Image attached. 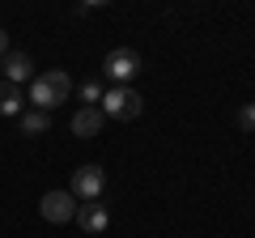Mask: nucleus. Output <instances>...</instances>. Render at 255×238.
Listing matches in <instances>:
<instances>
[{
    "instance_id": "nucleus-1",
    "label": "nucleus",
    "mask_w": 255,
    "mask_h": 238,
    "mask_svg": "<svg viewBox=\"0 0 255 238\" xmlns=\"http://www.w3.org/2000/svg\"><path fill=\"white\" fill-rule=\"evenodd\" d=\"M73 98V77L64 73V68H43V73H34V81H30V102H34V111H47L51 115L60 102Z\"/></svg>"
},
{
    "instance_id": "nucleus-2",
    "label": "nucleus",
    "mask_w": 255,
    "mask_h": 238,
    "mask_svg": "<svg viewBox=\"0 0 255 238\" xmlns=\"http://www.w3.org/2000/svg\"><path fill=\"white\" fill-rule=\"evenodd\" d=\"M98 111L107 119H124V123H132V119H140V111H145V98H140L132 85H111V90H102Z\"/></svg>"
},
{
    "instance_id": "nucleus-3",
    "label": "nucleus",
    "mask_w": 255,
    "mask_h": 238,
    "mask_svg": "<svg viewBox=\"0 0 255 238\" xmlns=\"http://www.w3.org/2000/svg\"><path fill=\"white\" fill-rule=\"evenodd\" d=\"M102 73L111 77V85H132L140 73H145V60H140V55L132 51V47H115V51L107 55Z\"/></svg>"
},
{
    "instance_id": "nucleus-4",
    "label": "nucleus",
    "mask_w": 255,
    "mask_h": 238,
    "mask_svg": "<svg viewBox=\"0 0 255 238\" xmlns=\"http://www.w3.org/2000/svg\"><path fill=\"white\" fill-rule=\"evenodd\" d=\"M38 213H43V221H51V226L77 221V196H73V192H43Z\"/></svg>"
},
{
    "instance_id": "nucleus-5",
    "label": "nucleus",
    "mask_w": 255,
    "mask_h": 238,
    "mask_svg": "<svg viewBox=\"0 0 255 238\" xmlns=\"http://www.w3.org/2000/svg\"><path fill=\"white\" fill-rule=\"evenodd\" d=\"M102 187H107V170L102 166H81V170H73V187L68 192L77 200H102Z\"/></svg>"
},
{
    "instance_id": "nucleus-6",
    "label": "nucleus",
    "mask_w": 255,
    "mask_h": 238,
    "mask_svg": "<svg viewBox=\"0 0 255 238\" xmlns=\"http://www.w3.org/2000/svg\"><path fill=\"white\" fill-rule=\"evenodd\" d=\"M77 226L85 230V234H102V230L111 226V209L102 200H85L77 204Z\"/></svg>"
},
{
    "instance_id": "nucleus-7",
    "label": "nucleus",
    "mask_w": 255,
    "mask_h": 238,
    "mask_svg": "<svg viewBox=\"0 0 255 238\" xmlns=\"http://www.w3.org/2000/svg\"><path fill=\"white\" fill-rule=\"evenodd\" d=\"M0 73H4V81H13V85L34 81V60H30L26 51H4L0 55Z\"/></svg>"
},
{
    "instance_id": "nucleus-8",
    "label": "nucleus",
    "mask_w": 255,
    "mask_h": 238,
    "mask_svg": "<svg viewBox=\"0 0 255 238\" xmlns=\"http://www.w3.org/2000/svg\"><path fill=\"white\" fill-rule=\"evenodd\" d=\"M102 123H107V115H102L98 107H77V115H73V136L94 140V136L102 132Z\"/></svg>"
},
{
    "instance_id": "nucleus-9",
    "label": "nucleus",
    "mask_w": 255,
    "mask_h": 238,
    "mask_svg": "<svg viewBox=\"0 0 255 238\" xmlns=\"http://www.w3.org/2000/svg\"><path fill=\"white\" fill-rule=\"evenodd\" d=\"M17 128H21V136H43V132L51 128V115H47V111H21Z\"/></svg>"
},
{
    "instance_id": "nucleus-10",
    "label": "nucleus",
    "mask_w": 255,
    "mask_h": 238,
    "mask_svg": "<svg viewBox=\"0 0 255 238\" xmlns=\"http://www.w3.org/2000/svg\"><path fill=\"white\" fill-rule=\"evenodd\" d=\"M21 102H26V98H21V90H17L13 81L0 77V115H4V119H9V115H21Z\"/></svg>"
},
{
    "instance_id": "nucleus-11",
    "label": "nucleus",
    "mask_w": 255,
    "mask_h": 238,
    "mask_svg": "<svg viewBox=\"0 0 255 238\" xmlns=\"http://www.w3.org/2000/svg\"><path fill=\"white\" fill-rule=\"evenodd\" d=\"M77 94H81V107H98V102H102V81H98V77H90V81L77 85Z\"/></svg>"
},
{
    "instance_id": "nucleus-12",
    "label": "nucleus",
    "mask_w": 255,
    "mask_h": 238,
    "mask_svg": "<svg viewBox=\"0 0 255 238\" xmlns=\"http://www.w3.org/2000/svg\"><path fill=\"white\" fill-rule=\"evenodd\" d=\"M238 128H243V132H255V102H247V107L238 111Z\"/></svg>"
},
{
    "instance_id": "nucleus-13",
    "label": "nucleus",
    "mask_w": 255,
    "mask_h": 238,
    "mask_svg": "<svg viewBox=\"0 0 255 238\" xmlns=\"http://www.w3.org/2000/svg\"><path fill=\"white\" fill-rule=\"evenodd\" d=\"M9 51V34H4V30H0V55Z\"/></svg>"
}]
</instances>
